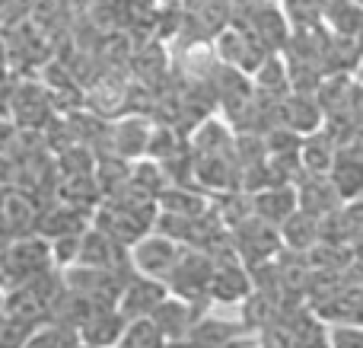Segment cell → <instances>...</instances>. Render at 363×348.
Wrapping results in <instances>:
<instances>
[{
  "label": "cell",
  "mask_w": 363,
  "mask_h": 348,
  "mask_svg": "<svg viewBox=\"0 0 363 348\" xmlns=\"http://www.w3.org/2000/svg\"><path fill=\"white\" fill-rule=\"evenodd\" d=\"M55 262H51V246L45 236L29 234L19 236V240H10L0 256V285L10 291V288H19L26 281L38 278V275L51 272Z\"/></svg>",
  "instance_id": "obj_1"
},
{
  "label": "cell",
  "mask_w": 363,
  "mask_h": 348,
  "mask_svg": "<svg viewBox=\"0 0 363 348\" xmlns=\"http://www.w3.org/2000/svg\"><path fill=\"white\" fill-rule=\"evenodd\" d=\"M61 291H64L61 268H51V272L38 275V278L26 281V285L10 288V291H6L4 310H10V313H16V317L29 320V323L42 326L51 320V307H55V300L61 298Z\"/></svg>",
  "instance_id": "obj_2"
},
{
  "label": "cell",
  "mask_w": 363,
  "mask_h": 348,
  "mask_svg": "<svg viewBox=\"0 0 363 348\" xmlns=\"http://www.w3.org/2000/svg\"><path fill=\"white\" fill-rule=\"evenodd\" d=\"M211 275H213V256L204 253V249L185 246L179 262L172 266V272L166 275V288H169V294H176V298L207 310V307H211V298H207Z\"/></svg>",
  "instance_id": "obj_3"
},
{
  "label": "cell",
  "mask_w": 363,
  "mask_h": 348,
  "mask_svg": "<svg viewBox=\"0 0 363 348\" xmlns=\"http://www.w3.org/2000/svg\"><path fill=\"white\" fill-rule=\"evenodd\" d=\"M252 291H255L252 268L239 259L236 249L213 256V275H211V288H207L211 307H242V300Z\"/></svg>",
  "instance_id": "obj_4"
},
{
  "label": "cell",
  "mask_w": 363,
  "mask_h": 348,
  "mask_svg": "<svg viewBox=\"0 0 363 348\" xmlns=\"http://www.w3.org/2000/svg\"><path fill=\"white\" fill-rule=\"evenodd\" d=\"M255 342V332L242 323V320H226L211 313L207 307L198 320H194L191 332L179 348H245Z\"/></svg>",
  "instance_id": "obj_5"
},
{
  "label": "cell",
  "mask_w": 363,
  "mask_h": 348,
  "mask_svg": "<svg viewBox=\"0 0 363 348\" xmlns=\"http://www.w3.org/2000/svg\"><path fill=\"white\" fill-rule=\"evenodd\" d=\"M128 275L131 272H112V268H96V266H83V262H74V266L61 268L64 288H74V291L86 294V298H93L96 304H102V307L118 304Z\"/></svg>",
  "instance_id": "obj_6"
},
{
  "label": "cell",
  "mask_w": 363,
  "mask_h": 348,
  "mask_svg": "<svg viewBox=\"0 0 363 348\" xmlns=\"http://www.w3.org/2000/svg\"><path fill=\"white\" fill-rule=\"evenodd\" d=\"M182 243H176L172 236L160 234V230H150L144 234L138 243H131V268L138 275H147V278H160L166 281V275L172 272V266L179 262L182 256Z\"/></svg>",
  "instance_id": "obj_7"
},
{
  "label": "cell",
  "mask_w": 363,
  "mask_h": 348,
  "mask_svg": "<svg viewBox=\"0 0 363 348\" xmlns=\"http://www.w3.org/2000/svg\"><path fill=\"white\" fill-rule=\"evenodd\" d=\"M38 211H42V205L29 192L16 189V185H4L0 189V236L19 240V236L35 234Z\"/></svg>",
  "instance_id": "obj_8"
},
{
  "label": "cell",
  "mask_w": 363,
  "mask_h": 348,
  "mask_svg": "<svg viewBox=\"0 0 363 348\" xmlns=\"http://www.w3.org/2000/svg\"><path fill=\"white\" fill-rule=\"evenodd\" d=\"M77 262H83V266H96V268H112V272H134L131 253H128L125 243L112 240V236L102 234V230L93 227V224H89L80 236Z\"/></svg>",
  "instance_id": "obj_9"
},
{
  "label": "cell",
  "mask_w": 363,
  "mask_h": 348,
  "mask_svg": "<svg viewBox=\"0 0 363 348\" xmlns=\"http://www.w3.org/2000/svg\"><path fill=\"white\" fill-rule=\"evenodd\" d=\"M166 298H169L166 281L131 272L128 275V281H125V288H121V298H118V304L115 307L121 310V317L125 320H138V317H150V313L157 310Z\"/></svg>",
  "instance_id": "obj_10"
},
{
  "label": "cell",
  "mask_w": 363,
  "mask_h": 348,
  "mask_svg": "<svg viewBox=\"0 0 363 348\" xmlns=\"http://www.w3.org/2000/svg\"><path fill=\"white\" fill-rule=\"evenodd\" d=\"M10 115L16 119L19 128H26V131L48 128L51 125V93L45 89V83L42 87H38L35 80L19 83L10 96Z\"/></svg>",
  "instance_id": "obj_11"
},
{
  "label": "cell",
  "mask_w": 363,
  "mask_h": 348,
  "mask_svg": "<svg viewBox=\"0 0 363 348\" xmlns=\"http://www.w3.org/2000/svg\"><path fill=\"white\" fill-rule=\"evenodd\" d=\"M277 121H281L287 131L294 134H313L325 125V112H322L315 93H306V89H290L281 102H277Z\"/></svg>",
  "instance_id": "obj_12"
},
{
  "label": "cell",
  "mask_w": 363,
  "mask_h": 348,
  "mask_svg": "<svg viewBox=\"0 0 363 348\" xmlns=\"http://www.w3.org/2000/svg\"><path fill=\"white\" fill-rule=\"evenodd\" d=\"M294 189H296V208L306 211V214H313L315 221L335 214V211L345 205L341 202V195L335 192V185H332V179L328 176L300 173V176L294 179Z\"/></svg>",
  "instance_id": "obj_13"
},
{
  "label": "cell",
  "mask_w": 363,
  "mask_h": 348,
  "mask_svg": "<svg viewBox=\"0 0 363 348\" xmlns=\"http://www.w3.org/2000/svg\"><path fill=\"white\" fill-rule=\"evenodd\" d=\"M93 224V211L77 208L67 202H48L38 211V227L35 234L45 240H55V236H70V234H83V230Z\"/></svg>",
  "instance_id": "obj_14"
},
{
  "label": "cell",
  "mask_w": 363,
  "mask_h": 348,
  "mask_svg": "<svg viewBox=\"0 0 363 348\" xmlns=\"http://www.w3.org/2000/svg\"><path fill=\"white\" fill-rule=\"evenodd\" d=\"M201 313H204V307H194V304H188V300L176 298V294H169V298L150 313V320L157 323V330L163 332V339L169 342V348H179L185 342L188 332H191L194 320H198Z\"/></svg>",
  "instance_id": "obj_15"
},
{
  "label": "cell",
  "mask_w": 363,
  "mask_h": 348,
  "mask_svg": "<svg viewBox=\"0 0 363 348\" xmlns=\"http://www.w3.org/2000/svg\"><path fill=\"white\" fill-rule=\"evenodd\" d=\"M150 134L153 125L144 115H125L118 119L112 128H108V144H112V153L128 163L147 157V147H150Z\"/></svg>",
  "instance_id": "obj_16"
},
{
  "label": "cell",
  "mask_w": 363,
  "mask_h": 348,
  "mask_svg": "<svg viewBox=\"0 0 363 348\" xmlns=\"http://www.w3.org/2000/svg\"><path fill=\"white\" fill-rule=\"evenodd\" d=\"M249 205H252V214L255 217L281 227V224L296 211V189H294V183L262 185V189L249 192Z\"/></svg>",
  "instance_id": "obj_17"
},
{
  "label": "cell",
  "mask_w": 363,
  "mask_h": 348,
  "mask_svg": "<svg viewBox=\"0 0 363 348\" xmlns=\"http://www.w3.org/2000/svg\"><path fill=\"white\" fill-rule=\"evenodd\" d=\"M328 179H332L335 192L341 195V202H357V198H363V151L360 147L338 144Z\"/></svg>",
  "instance_id": "obj_18"
},
{
  "label": "cell",
  "mask_w": 363,
  "mask_h": 348,
  "mask_svg": "<svg viewBox=\"0 0 363 348\" xmlns=\"http://www.w3.org/2000/svg\"><path fill=\"white\" fill-rule=\"evenodd\" d=\"M125 323L128 320L121 317L118 307H96V310L83 320V326L77 330V336H80L83 345L115 348V342H118L121 332H125Z\"/></svg>",
  "instance_id": "obj_19"
},
{
  "label": "cell",
  "mask_w": 363,
  "mask_h": 348,
  "mask_svg": "<svg viewBox=\"0 0 363 348\" xmlns=\"http://www.w3.org/2000/svg\"><path fill=\"white\" fill-rule=\"evenodd\" d=\"M249 32L255 36V42L262 45L268 55H274L277 48H284V45L290 42V26L274 4H258L255 10H252Z\"/></svg>",
  "instance_id": "obj_20"
},
{
  "label": "cell",
  "mask_w": 363,
  "mask_h": 348,
  "mask_svg": "<svg viewBox=\"0 0 363 348\" xmlns=\"http://www.w3.org/2000/svg\"><path fill=\"white\" fill-rule=\"evenodd\" d=\"M335 153H338V138H335L325 125H322L319 131L303 134L300 138V166H303V173L328 176Z\"/></svg>",
  "instance_id": "obj_21"
},
{
  "label": "cell",
  "mask_w": 363,
  "mask_h": 348,
  "mask_svg": "<svg viewBox=\"0 0 363 348\" xmlns=\"http://www.w3.org/2000/svg\"><path fill=\"white\" fill-rule=\"evenodd\" d=\"M277 234H281L284 249H290V253H309V249L319 243V221H315L313 214L296 208L294 214L277 227Z\"/></svg>",
  "instance_id": "obj_22"
},
{
  "label": "cell",
  "mask_w": 363,
  "mask_h": 348,
  "mask_svg": "<svg viewBox=\"0 0 363 348\" xmlns=\"http://www.w3.org/2000/svg\"><path fill=\"white\" fill-rule=\"evenodd\" d=\"M96 307H102V304H96L93 298H86V294L74 291V288H64L61 298H57L55 307H51V320H55V323L70 326V330H80L83 320H86L89 313L96 310Z\"/></svg>",
  "instance_id": "obj_23"
},
{
  "label": "cell",
  "mask_w": 363,
  "mask_h": 348,
  "mask_svg": "<svg viewBox=\"0 0 363 348\" xmlns=\"http://www.w3.org/2000/svg\"><path fill=\"white\" fill-rule=\"evenodd\" d=\"M115 348H169V342L163 339V332L157 330L150 317H138L125 323V332L115 342Z\"/></svg>",
  "instance_id": "obj_24"
},
{
  "label": "cell",
  "mask_w": 363,
  "mask_h": 348,
  "mask_svg": "<svg viewBox=\"0 0 363 348\" xmlns=\"http://www.w3.org/2000/svg\"><path fill=\"white\" fill-rule=\"evenodd\" d=\"M77 345H80V336H77V330H70V326L48 320V323L35 326V332H32L29 342H26L23 348H77Z\"/></svg>",
  "instance_id": "obj_25"
},
{
  "label": "cell",
  "mask_w": 363,
  "mask_h": 348,
  "mask_svg": "<svg viewBox=\"0 0 363 348\" xmlns=\"http://www.w3.org/2000/svg\"><path fill=\"white\" fill-rule=\"evenodd\" d=\"M32 332H35V323L10 310H0V348H23Z\"/></svg>",
  "instance_id": "obj_26"
},
{
  "label": "cell",
  "mask_w": 363,
  "mask_h": 348,
  "mask_svg": "<svg viewBox=\"0 0 363 348\" xmlns=\"http://www.w3.org/2000/svg\"><path fill=\"white\" fill-rule=\"evenodd\" d=\"M325 342L332 348H363V320L325 323Z\"/></svg>",
  "instance_id": "obj_27"
},
{
  "label": "cell",
  "mask_w": 363,
  "mask_h": 348,
  "mask_svg": "<svg viewBox=\"0 0 363 348\" xmlns=\"http://www.w3.org/2000/svg\"><path fill=\"white\" fill-rule=\"evenodd\" d=\"M80 236H83V234L55 236V240H48V246H51V262H55V268L74 266V262H77V253H80Z\"/></svg>",
  "instance_id": "obj_28"
},
{
  "label": "cell",
  "mask_w": 363,
  "mask_h": 348,
  "mask_svg": "<svg viewBox=\"0 0 363 348\" xmlns=\"http://www.w3.org/2000/svg\"><path fill=\"white\" fill-rule=\"evenodd\" d=\"M303 348H332V345H328V342H325V332H322V336H315V339H313V342H306V345H303Z\"/></svg>",
  "instance_id": "obj_29"
},
{
  "label": "cell",
  "mask_w": 363,
  "mask_h": 348,
  "mask_svg": "<svg viewBox=\"0 0 363 348\" xmlns=\"http://www.w3.org/2000/svg\"><path fill=\"white\" fill-rule=\"evenodd\" d=\"M354 80H357L360 87H363V58H360V64H357V74H354Z\"/></svg>",
  "instance_id": "obj_30"
},
{
  "label": "cell",
  "mask_w": 363,
  "mask_h": 348,
  "mask_svg": "<svg viewBox=\"0 0 363 348\" xmlns=\"http://www.w3.org/2000/svg\"><path fill=\"white\" fill-rule=\"evenodd\" d=\"M4 304H6V288L0 285V310H4Z\"/></svg>",
  "instance_id": "obj_31"
},
{
  "label": "cell",
  "mask_w": 363,
  "mask_h": 348,
  "mask_svg": "<svg viewBox=\"0 0 363 348\" xmlns=\"http://www.w3.org/2000/svg\"><path fill=\"white\" fill-rule=\"evenodd\" d=\"M245 348H262V345H258V339H255V342H252V345H245Z\"/></svg>",
  "instance_id": "obj_32"
},
{
  "label": "cell",
  "mask_w": 363,
  "mask_h": 348,
  "mask_svg": "<svg viewBox=\"0 0 363 348\" xmlns=\"http://www.w3.org/2000/svg\"><path fill=\"white\" fill-rule=\"evenodd\" d=\"M77 348H93V345H83V342H80V345H77Z\"/></svg>",
  "instance_id": "obj_33"
}]
</instances>
